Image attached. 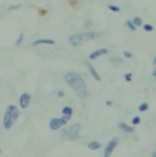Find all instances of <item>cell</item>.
I'll list each match as a JSON object with an SVG mask.
<instances>
[{"label":"cell","mask_w":156,"mask_h":157,"mask_svg":"<svg viewBox=\"0 0 156 157\" xmlns=\"http://www.w3.org/2000/svg\"><path fill=\"white\" fill-rule=\"evenodd\" d=\"M0 154H1V149H0Z\"/></svg>","instance_id":"31"},{"label":"cell","mask_w":156,"mask_h":157,"mask_svg":"<svg viewBox=\"0 0 156 157\" xmlns=\"http://www.w3.org/2000/svg\"><path fill=\"white\" fill-rule=\"evenodd\" d=\"M18 118V110L15 105H9L6 108V111L4 113V127L5 129H11V127L14 126V123L16 122V119Z\"/></svg>","instance_id":"2"},{"label":"cell","mask_w":156,"mask_h":157,"mask_svg":"<svg viewBox=\"0 0 156 157\" xmlns=\"http://www.w3.org/2000/svg\"><path fill=\"white\" fill-rule=\"evenodd\" d=\"M98 37L95 32L89 31L87 33H78V34H73L68 38V42L71 43L73 46H81L83 45L85 42L88 40H92V39H95Z\"/></svg>","instance_id":"3"},{"label":"cell","mask_w":156,"mask_h":157,"mask_svg":"<svg viewBox=\"0 0 156 157\" xmlns=\"http://www.w3.org/2000/svg\"><path fill=\"white\" fill-rule=\"evenodd\" d=\"M110 62L112 66H117V65H122L123 60L120 59V57H112V59H110Z\"/></svg>","instance_id":"12"},{"label":"cell","mask_w":156,"mask_h":157,"mask_svg":"<svg viewBox=\"0 0 156 157\" xmlns=\"http://www.w3.org/2000/svg\"><path fill=\"white\" fill-rule=\"evenodd\" d=\"M64 95H65V93H64L62 90H59V91H57V98H62Z\"/></svg>","instance_id":"26"},{"label":"cell","mask_w":156,"mask_h":157,"mask_svg":"<svg viewBox=\"0 0 156 157\" xmlns=\"http://www.w3.org/2000/svg\"><path fill=\"white\" fill-rule=\"evenodd\" d=\"M154 63H155V65H156V57H155V59H154Z\"/></svg>","instance_id":"29"},{"label":"cell","mask_w":156,"mask_h":157,"mask_svg":"<svg viewBox=\"0 0 156 157\" xmlns=\"http://www.w3.org/2000/svg\"><path fill=\"white\" fill-rule=\"evenodd\" d=\"M92 25H93V23H92V21H87V22H85V23H84V26H85V27H87V28H90V27H92Z\"/></svg>","instance_id":"25"},{"label":"cell","mask_w":156,"mask_h":157,"mask_svg":"<svg viewBox=\"0 0 156 157\" xmlns=\"http://www.w3.org/2000/svg\"><path fill=\"white\" fill-rule=\"evenodd\" d=\"M148 108H149V104H148V102H143V104L139 106V111L144 112V111H146Z\"/></svg>","instance_id":"16"},{"label":"cell","mask_w":156,"mask_h":157,"mask_svg":"<svg viewBox=\"0 0 156 157\" xmlns=\"http://www.w3.org/2000/svg\"><path fill=\"white\" fill-rule=\"evenodd\" d=\"M132 22H133V25H134L135 27H139V26L143 25V20H142L140 17H134Z\"/></svg>","instance_id":"15"},{"label":"cell","mask_w":156,"mask_h":157,"mask_svg":"<svg viewBox=\"0 0 156 157\" xmlns=\"http://www.w3.org/2000/svg\"><path fill=\"white\" fill-rule=\"evenodd\" d=\"M88 147L89 149H90V150H98V149H99L100 147V144L98 143V141H90V143L88 144Z\"/></svg>","instance_id":"13"},{"label":"cell","mask_w":156,"mask_h":157,"mask_svg":"<svg viewBox=\"0 0 156 157\" xmlns=\"http://www.w3.org/2000/svg\"><path fill=\"white\" fill-rule=\"evenodd\" d=\"M81 129L82 126L79 123H76L73 126L68 127V128H65V129L61 130V138L64 139H70V140H76L79 138V134H81Z\"/></svg>","instance_id":"4"},{"label":"cell","mask_w":156,"mask_h":157,"mask_svg":"<svg viewBox=\"0 0 156 157\" xmlns=\"http://www.w3.org/2000/svg\"><path fill=\"white\" fill-rule=\"evenodd\" d=\"M154 156H156V150H155V151H154Z\"/></svg>","instance_id":"30"},{"label":"cell","mask_w":156,"mask_h":157,"mask_svg":"<svg viewBox=\"0 0 156 157\" xmlns=\"http://www.w3.org/2000/svg\"><path fill=\"white\" fill-rule=\"evenodd\" d=\"M118 127H120L122 130H124V132H127V133H134L135 132L134 127H129L128 124H126L124 122H120V123H118Z\"/></svg>","instance_id":"11"},{"label":"cell","mask_w":156,"mask_h":157,"mask_svg":"<svg viewBox=\"0 0 156 157\" xmlns=\"http://www.w3.org/2000/svg\"><path fill=\"white\" fill-rule=\"evenodd\" d=\"M106 54H107V49L101 48V49H98V50H95V51H93L92 54L89 55V59H90V60H95V59H98V57H100V56L106 55Z\"/></svg>","instance_id":"8"},{"label":"cell","mask_w":156,"mask_h":157,"mask_svg":"<svg viewBox=\"0 0 156 157\" xmlns=\"http://www.w3.org/2000/svg\"><path fill=\"white\" fill-rule=\"evenodd\" d=\"M20 7H21V5H11V6L9 7V11L16 10V9H20Z\"/></svg>","instance_id":"23"},{"label":"cell","mask_w":156,"mask_h":157,"mask_svg":"<svg viewBox=\"0 0 156 157\" xmlns=\"http://www.w3.org/2000/svg\"><path fill=\"white\" fill-rule=\"evenodd\" d=\"M109 9H110L111 11H114V12H118V11H120V7L114 6V5H109Z\"/></svg>","instance_id":"21"},{"label":"cell","mask_w":156,"mask_h":157,"mask_svg":"<svg viewBox=\"0 0 156 157\" xmlns=\"http://www.w3.org/2000/svg\"><path fill=\"white\" fill-rule=\"evenodd\" d=\"M87 66H88V68H89V72L92 73V76H93V77H94V79H96V80H98V82H100V80H101V78H100V76H99V74H98V72H96V71H95V68L93 67V65H92V63H89L88 61H87Z\"/></svg>","instance_id":"9"},{"label":"cell","mask_w":156,"mask_h":157,"mask_svg":"<svg viewBox=\"0 0 156 157\" xmlns=\"http://www.w3.org/2000/svg\"><path fill=\"white\" fill-rule=\"evenodd\" d=\"M72 113H73V110H72V107H70V106H66V107L62 108V115L72 116Z\"/></svg>","instance_id":"14"},{"label":"cell","mask_w":156,"mask_h":157,"mask_svg":"<svg viewBox=\"0 0 156 157\" xmlns=\"http://www.w3.org/2000/svg\"><path fill=\"white\" fill-rule=\"evenodd\" d=\"M31 104V95L28 93H23L20 98V106L22 108H27Z\"/></svg>","instance_id":"7"},{"label":"cell","mask_w":156,"mask_h":157,"mask_svg":"<svg viewBox=\"0 0 156 157\" xmlns=\"http://www.w3.org/2000/svg\"><path fill=\"white\" fill-rule=\"evenodd\" d=\"M65 80L70 87L75 90V93L79 96L81 99H87L88 98V88L85 84L84 79L76 72H70L65 76Z\"/></svg>","instance_id":"1"},{"label":"cell","mask_w":156,"mask_h":157,"mask_svg":"<svg viewBox=\"0 0 156 157\" xmlns=\"http://www.w3.org/2000/svg\"><path fill=\"white\" fill-rule=\"evenodd\" d=\"M117 144H118V139H116V138H114L112 140H110V143L106 145V147H105V151H104V156H110L111 154H112V151L115 150V147L117 146Z\"/></svg>","instance_id":"6"},{"label":"cell","mask_w":156,"mask_h":157,"mask_svg":"<svg viewBox=\"0 0 156 157\" xmlns=\"http://www.w3.org/2000/svg\"><path fill=\"white\" fill-rule=\"evenodd\" d=\"M106 105H107V106H112V101H111V100H107Z\"/></svg>","instance_id":"27"},{"label":"cell","mask_w":156,"mask_h":157,"mask_svg":"<svg viewBox=\"0 0 156 157\" xmlns=\"http://www.w3.org/2000/svg\"><path fill=\"white\" fill-rule=\"evenodd\" d=\"M143 27H144V29H145L146 32H153L154 31V27L151 25H144Z\"/></svg>","instance_id":"20"},{"label":"cell","mask_w":156,"mask_h":157,"mask_svg":"<svg viewBox=\"0 0 156 157\" xmlns=\"http://www.w3.org/2000/svg\"><path fill=\"white\" fill-rule=\"evenodd\" d=\"M23 37H25V34H23V33H20V35H18V38H17V40H16L15 44H16V45H20L22 43V40H23Z\"/></svg>","instance_id":"18"},{"label":"cell","mask_w":156,"mask_h":157,"mask_svg":"<svg viewBox=\"0 0 156 157\" xmlns=\"http://www.w3.org/2000/svg\"><path fill=\"white\" fill-rule=\"evenodd\" d=\"M70 118H71V116H68V115H64L62 117H60V118H51L50 119V123H49V127L53 130L60 129L61 127H64L67 124Z\"/></svg>","instance_id":"5"},{"label":"cell","mask_w":156,"mask_h":157,"mask_svg":"<svg viewBox=\"0 0 156 157\" xmlns=\"http://www.w3.org/2000/svg\"><path fill=\"white\" fill-rule=\"evenodd\" d=\"M139 123H140V117H138V116L132 119V124H133V126H137V124H139Z\"/></svg>","instance_id":"19"},{"label":"cell","mask_w":156,"mask_h":157,"mask_svg":"<svg viewBox=\"0 0 156 157\" xmlns=\"http://www.w3.org/2000/svg\"><path fill=\"white\" fill-rule=\"evenodd\" d=\"M40 44H48V45H54L55 42H54L53 39H38L36 42L33 43V45L37 46V45H40Z\"/></svg>","instance_id":"10"},{"label":"cell","mask_w":156,"mask_h":157,"mask_svg":"<svg viewBox=\"0 0 156 157\" xmlns=\"http://www.w3.org/2000/svg\"><path fill=\"white\" fill-rule=\"evenodd\" d=\"M123 55L126 56V57H128V59H132V56H133V55H132V52H129V51H124Z\"/></svg>","instance_id":"24"},{"label":"cell","mask_w":156,"mask_h":157,"mask_svg":"<svg viewBox=\"0 0 156 157\" xmlns=\"http://www.w3.org/2000/svg\"><path fill=\"white\" fill-rule=\"evenodd\" d=\"M132 76H133L132 73H126V74H124V79L127 80V82H131V80H132Z\"/></svg>","instance_id":"22"},{"label":"cell","mask_w":156,"mask_h":157,"mask_svg":"<svg viewBox=\"0 0 156 157\" xmlns=\"http://www.w3.org/2000/svg\"><path fill=\"white\" fill-rule=\"evenodd\" d=\"M126 26H127L128 29H131V31H135V29H137V27L133 25L132 21H126Z\"/></svg>","instance_id":"17"},{"label":"cell","mask_w":156,"mask_h":157,"mask_svg":"<svg viewBox=\"0 0 156 157\" xmlns=\"http://www.w3.org/2000/svg\"><path fill=\"white\" fill-rule=\"evenodd\" d=\"M151 74H153V77H156V70H154V71H153V73H151Z\"/></svg>","instance_id":"28"},{"label":"cell","mask_w":156,"mask_h":157,"mask_svg":"<svg viewBox=\"0 0 156 157\" xmlns=\"http://www.w3.org/2000/svg\"><path fill=\"white\" fill-rule=\"evenodd\" d=\"M88 1H90V0H88Z\"/></svg>","instance_id":"32"}]
</instances>
